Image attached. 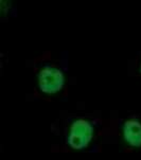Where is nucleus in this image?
Wrapping results in <instances>:
<instances>
[{"label":"nucleus","mask_w":141,"mask_h":160,"mask_svg":"<svg viewBox=\"0 0 141 160\" xmlns=\"http://www.w3.org/2000/svg\"><path fill=\"white\" fill-rule=\"evenodd\" d=\"M93 126L85 119H78L69 128L67 143L73 150H83L90 143L93 137Z\"/></svg>","instance_id":"nucleus-1"},{"label":"nucleus","mask_w":141,"mask_h":160,"mask_svg":"<svg viewBox=\"0 0 141 160\" xmlns=\"http://www.w3.org/2000/svg\"><path fill=\"white\" fill-rule=\"evenodd\" d=\"M65 85V75L61 69L47 66L38 73V87L44 93L53 94L62 90Z\"/></svg>","instance_id":"nucleus-2"},{"label":"nucleus","mask_w":141,"mask_h":160,"mask_svg":"<svg viewBox=\"0 0 141 160\" xmlns=\"http://www.w3.org/2000/svg\"><path fill=\"white\" fill-rule=\"evenodd\" d=\"M123 138L125 142L134 148L141 146V122L129 119L123 124Z\"/></svg>","instance_id":"nucleus-3"},{"label":"nucleus","mask_w":141,"mask_h":160,"mask_svg":"<svg viewBox=\"0 0 141 160\" xmlns=\"http://www.w3.org/2000/svg\"><path fill=\"white\" fill-rule=\"evenodd\" d=\"M139 71H140V73H141V64H140V67H139Z\"/></svg>","instance_id":"nucleus-4"}]
</instances>
